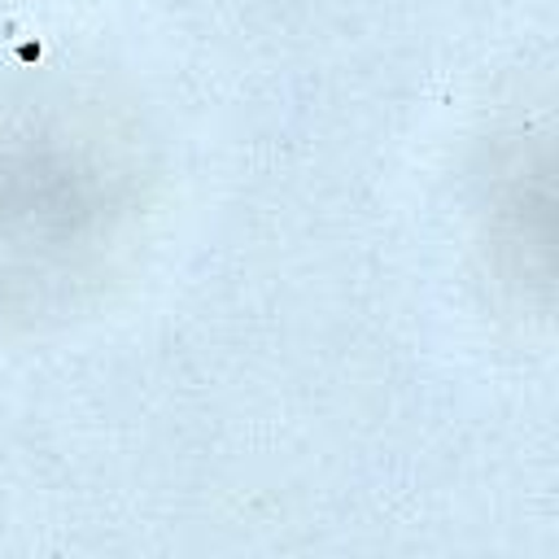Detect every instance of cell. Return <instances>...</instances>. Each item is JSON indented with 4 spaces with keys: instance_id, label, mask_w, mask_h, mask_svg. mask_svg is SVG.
I'll return each mask as SVG.
<instances>
[{
    "instance_id": "6da1fadb",
    "label": "cell",
    "mask_w": 559,
    "mask_h": 559,
    "mask_svg": "<svg viewBox=\"0 0 559 559\" xmlns=\"http://www.w3.org/2000/svg\"><path fill=\"white\" fill-rule=\"evenodd\" d=\"M153 162L96 92L35 87L0 105V328L83 314L140 253Z\"/></svg>"
},
{
    "instance_id": "7a4b0ae2",
    "label": "cell",
    "mask_w": 559,
    "mask_h": 559,
    "mask_svg": "<svg viewBox=\"0 0 559 559\" xmlns=\"http://www.w3.org/2000/svg\"><path fill=\"white\" fill-rule=\"evenodd\" d=\"M476 236L507 301L550 314L555 297V144L546 127H502L476 170Z\"/></svg>"
}]
</instances>
